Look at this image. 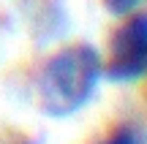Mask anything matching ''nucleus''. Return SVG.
<instances>
[{"label":"nucleus","instance_id":"obj_1","mask_svg":"<svg viewBox=\"0 0 147 144\" xmlns=\"http://www.w3.org/2000/svg\"><path fill=\"white\" fill-rule=\"evenodd\" d=\"M104 76L101 54L87 44L65 46L41 65L36 76L38 106L47 117L65 120L93 101Z\"/></svg>","mask_w":147,"mask_h":144},{"label":"nucleus","instance_id":"obj_2","mask_svg":"<svg viewBox=\"0 0 147 144\" xmlns=\"http://www.w3.org/2000/svg\"><path fill=\"white\" fill-rule=\"evenodd\" d=\"M104 71L112 82H123V84L147 76V11L128 14V22L115 30Z\"/></svg>","mask_w":147,"mask_h":144},{"label":"nucleus","instance_id":"obj_3","mask_svg":"<svg viewBox=\"0 0 147 144\" xmlns=\"http://www.w3.org/2000/svg\"><path fill=\"white\" fill-rule=\"evenodd\" d=\"M93 144H147V133L136 123H117Z\"/></svg>","mask_w":147,"mask_h":144},{"label":"nucleus","instance_id":"obj_4","mask_svg":"<svg viewBox=\"0 0 147 144\" xmlns=\"http://www.w3.org/2000/svg\"><path fill=\"white\" fill-rule=\"evenodd\" d=\"M142 3H144V0H104L106 11L115 14V16H128V14H134V11H139V5H142Z\"/></svg>","mask_w":147,"mask_h":144}]
</instances>
